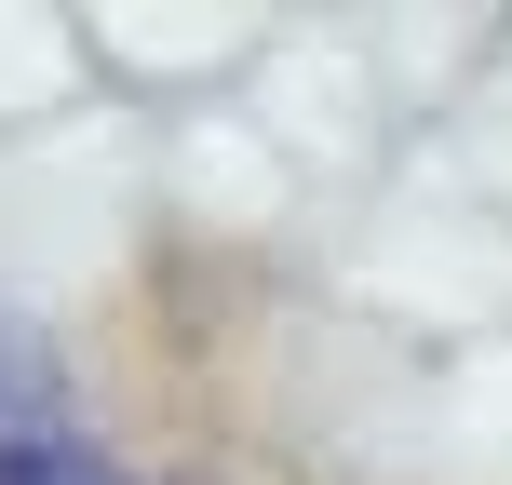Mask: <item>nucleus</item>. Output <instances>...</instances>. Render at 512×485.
Returning <instances> with one entry per match:
<instances>
[{
    "label": "nucleus",
    "mask_w": 512,
    "mask_h": 485,
    "mask_svg": "<svg viewBox=\"0 0 512 485\" xmlns=\"http://www.w3.org/2000/svg\"><path fill=\"white\" fill-rule=\"evenodd\" d=\"M0 485H108L95 459H68V445H27V432H0Z\"/></svg>",
    "instance_id": "1"
}]
</instances>
